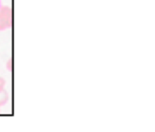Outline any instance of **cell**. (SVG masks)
Segmentation results:
<instances>
[{
  "label": "cell",
  "mask_w": 155,
  "mask_h": 132,
  "mask_svg": "<svg viewBox=\"0 0 155 132\" xmlns=\"http://www.w3.org/2000/svg\"><path fill=\"white\" fill-rule=\"evenodd\" d=\"M13 24V12L10 7L2 5L0 8V31L10 29Z\"/></svg>",
  "instance_id": "obj_1"
},
{
  "label": "cell",
  "mask_w": 155,
  "mask_h": 132,
  "mask_svg": "<svg viewBox=\"0 0 155 132\" xmlns=\"http://www.w3.org/2000/svg\"><path fill=\"white\" fill-rule=\"evenodd\" d=\"M9 102V93L5 89L0 90V107L5 106Z\"/></svg>",
  "instance_id": "obj_2"
},
{
  "label": "cell",
  "mask_w": 155,
  "mask_h": 132,
  "mask_svg": "<svg viewBox=\"0 0 155 132\" xmlns=\"http://www.w3.org/2000/svg\"><path fill=\"white\" fill-rule=\"evenodd\" d=\"M7 70L10 71V72L13 70V59H12V58H10L7 61Z\"/></svg>",
  "instance_id": "obj_3"
},
{
  "label": "cell",
  "mask_w": 155,
  "mask_h": 132,
  "mask_svg": "<svg viewBox=\"0 0 155 132\" xmlns=\"http://www.w3.org/2000/svg\"><path fill=\"white\" fill-rule=\"evenodd\" d=\"M5 79L0 76V90L5 89Z\"/></svg>",
  "instance_id": "obj_4"
},
{
  "label": "cell",
  "mask_w": 155,
  "mask_h": 132,
  "mask_svg": "<svg viewBox=\"0 0 155 132\" xmlns=\"http://www.w3.org/2000/svg\"><path fill=\"white\" fill-rule=\"evenodd\" d=\"M2 7V1H1V0H0V8Z\"/></svg>",
  "instance_id": "obj_5"
}]
</instances>
